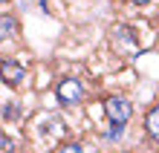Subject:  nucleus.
I'll return each instance as SVG.
<instances>
[{
  "label": "nucleus",
  "instance_id": "2",
  "mask_svg": "<svg viewBox=\"0 0 159 153\" xmlns=\"http://www.w3.org/2000/svg\"><path fill=\"white\" fill-rule=\"evenodd\" d=\"M55 95H58L61 104H75L81 95H84V84L78 78H64L58 84V90H55Z\"/></svg>",
  "mask_w": 159,
  "mask_h": 153
},
{
  "label": "nucleus",
  "instance_id": "5",
  "mask_svg": "<svg viewBox=\"0 0 159 153\" xmlns=\"http://www.w3.org/2000/svg\"><path fill=\"white\" fill-rule=\"evenodd\" d=\"M15 32H17V23H15V17L3 15V17H0V35H3V38H12Z\"/></svg>",
  "mask_w": 159,
  "mask_h": 153
},
{
  "label": "nucleus",
  "instance_id": "6",
  "mask_svg": "<svg viewBox=\"0 0 159 153\" xmlns=\"http://www.w3.org/2000/svg\"><path fill=\"white\" fill-rule=\"evenodd\" d=\"M58 153H84V147H81V145H64Z\"/></svg>",
  "mask_w": 159,
  "mask_h": 153
},
{
  "label": "nucleus",
  "instance_id": "7",
  "mask_svg": "<svg viewBox=\"0 0 159 153\" xmlns=\"http://www.w3.org/2000/svg\"><path fill=\"white\" fill-rule=\"evenodd\" d=\"M0 145H3V153H12V142H9V136L0 139Z\"/></svg>",
  "mask_w": 159,
  "mask_h": 153
},
{
  "label": "nucleus",
  "instance_id": "8",
  "mask_svg": "<svg viewBox=\"0 0 159 153\" xmlns=\"http://www.w3.org/2000/svg\"><path fill=\"white\" fill-rule=\"evenodd\" d=\"M130 3H151V0H130Z\"/></svg>",
  "mask_w": 159,
  "mask_h": 153
},
{
  "label": "nucleus",
  "instance_id": "1",
  "mask_svg": "<svg viewBox=\"0 0 159 153\" xmlns=\"http://www.w3.org/2000/svg\"><path fill=\"white\" fill-rule=\"evenodd\" d=\"M104 113H107V119L113 121V127H125L127 119H130V113H133V107H130V101L127 98H119V95H110V98L104 101Z\"/></svg>",
  "mask_w": 159,
  "mask_h": 153
},
{
  "label": "nucleus",
  "instance_id": "4",
  "mask_svg": "<svg viewBox=\"0 0 159 153\" xmlns=\"http://www.w3.org/2000/svg\"><path fill=\"white\" fill-rule=\"evenodd\" d=\"M145 130H148V136H151V139L159 142V107H153L151 113H148V119H145Z\"/></svg>",
  "mask_w": 159,
  "mask_h": 153
},
{
  "label": "nucleus",
  "instance_id": "3",
  "mask_svg": "<svg viewBox=\"0 0 159 153\" xmlns=\"http://www.w3.org/2000/svg\"><path fill=\"white\" fill-rule=\"evenodd\" d=\"M3 78L9 81V84H17V81H20L23 78V70H20V66H17L15 61H3Z\"/></svg>",
  "mask_w": 159,
  "mask_h": 153
}]
</instances>
